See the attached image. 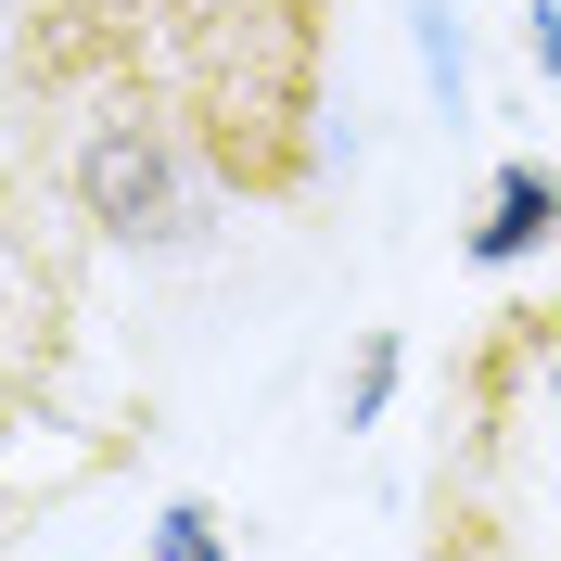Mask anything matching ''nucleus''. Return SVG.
Here are the masks:
<instances>
[{"instance_id":"nucleus-5","label":"nucleus","mask_w":561,"mask_h":561,"mask_svg":"<svg viewBox=\"0 0 561 561\" xmlns=\"http://www.w3.org/2000/svg\"><path fill=\"white\" fill-rule=\"evenodd\" d=\"M192 26H230V13H280V0H179Z\"/></svg>"},{"instance_id":"nucleus-3","label":"nucleus","mask_w":561,"mask_h":561,"mask_svg":"<svg viewBox=\"0 0 561 561\" xmlns=\"http://www.w3.org/2000/svg\"><path fill=\"white\" fill-rule=\"evenodd\" d=\"M383 396H396V332H370L357 345V383H345V421H383Z\"/></svg>"},{"instance_id":"nucleus-4","label":"nucleus","mask_w":561,"mask_h":561,"mask_svg":"<svg viewBox=\"0 0 561 561\" xmlns=\"http://www.w3.org/2000/svg\"><path fill=\"white\" fill-rule=\"evenodd\" d=\"M140 561H217V511H192V497H179V511H167V536H153Z\"/></svg>"},{"instance_id":"nucleus-2","label":"nucleus","mask_w":561,"mask_h":561,"mask_svg":"<svg viewBox=\"0 0 561 561\" xmlns=\"http://www.w3.org/2000/svg\"><path fill=\"white\" fill-rule=\"evenodd\" d=\"M561 230V179L549 167H497V192H485V230H472V255L485 268H511V255H536Z\"/></svg>"},{"instance_id":"nucleus-1","label":"nucleus","mask_w":561,"mask_h":561,"mask_svg":"<svg viewBox=\"0 0 561 561\" xmlns=\"http://www.w3.org/2000/svg\"><path fill=\"white\" fill-rule=\"evenodd\" d=\"M77 192H90V217L128 230V243H179V230H192V192H179V153H167L153 115H115V128L77 153Z\"/></svg>"},{"instance_id":"nucleus-6","label":"nucleus","mask_w":561,"mask_h":561,"mask_svg":"<svg viewBox=\"0 0 561 561\" xmlns=\"http://www.w3.org/2000/svg\"><path fill=\"white\" fill-rule=\"evenodd\" d=\"M524 38H536V65H549V77H561V13H536V26H524Z\"/></svg>"}]
</instances>
